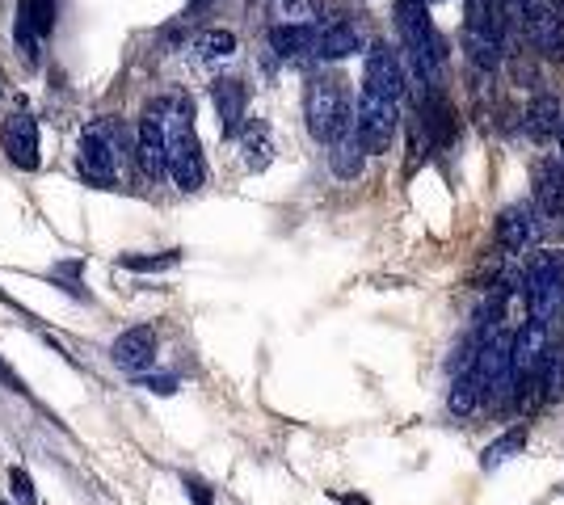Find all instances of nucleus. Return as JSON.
<instances>
[{"label": "nucleus", "instance_id": "0eeeda50", "mask_svg": "<svg viewBox=\"0 0 564 505\" xmlns=\"http://www.w3.org/2000/svg\"><path fill=\"white\" fill-rule=\"evenodd\" d=\"M118 123H110V118H102V123H89L85 135H80V173H85L89 181H102V186H110V181L118 177Z\"/></svg>", "mask_w": 564, "mask_h": 505}, {"label": "nucleus", "instance_id": "9d476101", "mask_svg": "<svg viewBox=\"0 0 564 505\" xmlns=\"http://www.w3.org/2000/svg\"><path fill=\"white\" fill-rule=\"evenodd\" d=\"M522 30H527V38L543 59H564V13H556L548 0H527Z\"/></svg>", "mask_w": 564, "mask_h": 505}, {"label": "nucleus", "instance_id": "f3484780", "mask_svg": "<svg viewBox=\"0 0 564 505\" xmlns=\"http://www.w3.org/2000/svg\"><path fill=\"white\" fill-rule=\"evenodd\" d=\"M354 51H362L358 26H350V22H329V26L316 30L312 55H320V59H346V55H354Z\"/></svg>", "mask_w": 564, "mask_h": 505}, {"label": "nucleus", "instance_id": "5701e85b", "mask_svg": "<svg viewBox=\"0 0 564 505\" xmlns=\"http://www.w3.org/2000/svg\"><path fill=\"white\" fill-rule=\"evenodd\" d=\"M447 409H451V417H472L480 409V379H476V371H463V375L451 379Z\"/></svg>", "mask_w": 564, "mask_h": 505}, {"label": "nucleus", "instance_id": "7c9ffc66", "mask_svg": "<svg viewBox=\"0 0 564 505\" xmlns=\"http://www.w3.org/2000/svg\"><path fill=\"white\" fill-rule=\"evenodd\" d=\"M55 282H64V291H72L76 299H89V291L80 287V261H59V266L51 270Z\"/></svg>", "mask_w": 564, "mask_h": 505}, {"label": "nucleus", "instance_id": "4468645a", "mask_svg": "<svg viewBox=\"0 0 564 505\" xmlns=\"http://www.w3.org/2000/svg\"><path fill=\"white\" fill-rule=\"evenodd\" d=\"M211 101H215V114L219 123H224V131H240V123H245V106H249V93H245V80L236 76H219L211 85Z\"/></svg>", "mask_w": 564, "mask_h": 505}, {"label": "nucleus", "instance_id": "9b49d317", "mask_svg": "<svg viewBox=\"0 0 564 505\" xmlns=\"http://www.w3.org/2000/svg\"><path fill=\"white\" fill-rule=\"evenodd\" d=\"M0 148L5 156L13 160L17 169H38V118L34 114H9L5 123H0Z\"/></svg>", "mask_w": 564, "mask_h": 505}, {"label": "nucleus", "instance_id": "ddd939ff", "mask_svg": "<svg viewBox=\"0 0 564 505\" xmlns=\"http://www.w3.org/2000/svg\"><path fill=\"white\" fill-rule=\"evenodd\" d=\"M110 358H114V367H123V371H148L152 367V358H156V329L152 325H135L127 333H118V341L110 346Z\"/></svg>", "mask_w": 564, "mask_h": 505}, {"label": "nucleus", "instance_id": "f704fd0d", "mask_svg": "<svg viewBox=\"0 0 564 505\" xmlns=\"http://www.w3.org/2000/svg\"><path fill=\"white\" fill-rule=\"evenodd\" d=\"M190 501L194 505H211V493L203 489V484H190Z\"/></svg>", "mask_w": 564, "mask_h": 505}, {"label": "nucleus", "instance_id": "6e6552de", "mask_svg": "<svg viewBox=\"0 0 564 505\" xmlns=\"http://www.w3.org/2000/svg\"><path fill=\"white\" fill-rule=\"evenodd\" d=\"M552 346V333H548V320H527L518 333H514V350H510V371H514V388L522 392L527 383L539 379V367L548 358Z\"/></svg>", "mask_w": 564, "mask_h": 505}, {"label": "nucleus", "instance_id": "a211bd4d", "mask_svg": "<svg viewBox=\"0 0 564 505\" xmlns=\"http://www.w3.org/2000/svg\"><path fill=\"white\" fill-rule=\"evenodd\" d=\"M270 47L282 59H304L316 47V30H312V22H278L270 30Z\"/></svg>", "mask_w": 564, "mask_h": 505}, {"label": "nucleus", "instance_id": "c9c22d12", "mask_svg": "<svg viewBox=\"0 0 564 505\" xmlns=\"http://www.w3.org/2000/svg\"><path fill=\"white\" fill-rule=\"evenodd\" d=\"M548 5H552L556 13H564V0H548Z\"/></svg>", "mask_w": 564, "mask_h": 505}, {"label": "nucleus", "instance_id": "423d86ee", "mask_svg": "<svg viewBox=\"0 0 564 505\" xmlns=\"http://www.w3.org/2000/svg\"><path fill=\"white\" fill-rule=\"evenodd\" d=\"M527 308L531 320H552L564 308V249L539 253L527 270Z\"/></svg>", "mask_w": 564, "mask_h": 505}, {"label": "nucleus", "instance_id": "4be33fe9", "mask_svg": "<svg viewBox=\"0 0 564 505\" xmlns=\"http://www.w3.org/2000/svg\"><path fill=\"white\" fill-rule=\"evenodd\" d=\"M463 51H468L472 68L493 72L501 64V51H506V43H501L497 34H489V30H468V26H463Z\"/></svg>", "mask_w": 564, "mask_h": 505}, {"label": "nucleus", "instance_id": "a878e982", "mask_svg": "<svg viewBox=\"0 0 564 505\" xmlns=\"http://www.w3.org/2000/svg\"><path fill=\"white\" fill-rule=\"evenodd\" d=\"M543 396L548 400H560L564 396V346H548V358H543Z\"/></svg>", "mask_w": 564, "mask_h": 505}, {"label": "nucleus", "instance_id": "bb28decb", "mask_svg": "<svg viewBox=\"0 0 564 505\" xmlns=\"http://www.w3.org/2000/svg\"><path fill=\"white\" fill-rule=\"evenodd\" d=\"M17 17H26V22L38 30V38H47L51 26H55V17H59V9H55V0H22Z\"/></svg>", "mask_w": 564, "mask_h": 505}, {"label": "nucleus", "instance_id": "72a5a7b5", "mask_svg": "<svg viewBox=\"0 0 564 505\" xmlns=\"http://www.w3.org/2000/svg\"><path fill=\"white\" fill-rule=\"evenodd\" d=\"M144 388H152L156 396H173L177 392V379L173 375H144Z\"/></svg>", "mask_w": 564, "mask_h": 505}, {"label": "nucleus", "instance_id": "393cba45", "mask_svg": "<svg viewBox=\"0 0 564 505\" xmlns=\"http://www.w3.org/2000/svg\"><path fill=\"white\" fill-rule=\"evenodd\" d=\"M468 30H489V34H497L501 43H506V26H501V13H497V0H468Z\"/></svg>", "mask_w": 564, "mask_h": 505}, {"label": "nucleus", "instance_id": "c756f323", "mask_svg": "<svg viewBox=\"0 0 564 505\" xmlns=\"http://www.w3.org/2000/svg\"><path fill=\"white\" fill-rule=\"evenodd\" d=\"M274 13L282 17V22H312L316 5L312 0H274Z\"/></svg>", "mask_w": 564, "mask_h": 505}, {"label": "nucleus", "instance_id": "dca6fc26", "mask_svg": "<svg viewBox=\"0 0 564 505\" xmlns=\"http://www.w3.org/2000/svg\"><path fill=\"white\" fill-rule=\"evenodd\" d=\"M560 118H564V110H560L556 93H535L531 106L522 110V131H527L535 144H548V139L560 131Z\"/></svg>", "mask_w": 564, "mask_h": 505}, {"label": "nucleus", "instance_id": "cd10ccee", "mask_svg": "<svg viewBox=\"0 0 564 505\" xmlns=\"http://www.w3.org/2000/svg\"><path fill=\"white\" fill-rule=\"evenodd\" d=\"M522 447H527V430H510L506 438H497L493 447L480 455V468H497V463H506L510 455H518Z\"/></svg>", "mask_w": 564, "mask_h": 505}, {"label": "nucleus", "instance_id": "39448f33", "mask_svg": "<svg viewBox=\"0 0 564 505\" xmlns=\"http://www.w3.org/2000/svg\"><path fill=\"white\" fill-rule=\"evenodd\" d=\"M510 350H514V333L510 329H493L476 350V379H480V400H506L514 392V371H510Z\"/></svg>", "mask_w": 564, "mask_h": 505}, {"label": "nucleus", "instance_id": "4c0bfd02", "mask_svg": "<svg viewBox=\"0 0 564 505\" xmlns=\"http://www.w3.org/2000/svg\"><path fill=\"white\" fill-rule=\"evenodd\" d=\"M556 135H560V152H564V118H560V131Z\"/></svg>", "mask_w": 564, "mask_h": 505}, {"label": "nucleus", "instance_id": "f8f14e48", "mask_svg": "<svg viewBox=\"0 0 564 505\" xmlns=\"http://www.w3.org/2000/svg\"><path fill=\"white\" fill-rule=\"evenodd\" d=\"M405 72H400V59L392 55V47H371L367 51V68H362V89H371L379 97H400L405 93Z\"/></svg>", "mask_w": 564, "mask_h": 505}, {"label": "nucleus", "instance_id": "7ed1b4c3", "mask_svg": "<svg viewBox=\"0 0 564 505\" xmlns=\"http://www.w3.org/2000/svg\"><path fill=\"white\" fill-rule=\"evenodd\" d=\"M308 131L320 139V144H333L337 135L350 131V101L341 93V80L333 76H316L308 85Z\"/></svg>", "mask_w": 564, "mask_h": 505}, {"label": "nucleus", "instance_id": "412c9836", "mask_svg": "<svg viewBox=\"0 0 564 505\" xmlns=\"http://www.w3.org/2000/svg\"><path fill=\"white\" fill-rule=\"evenodd\" d=\"M329 148H333V152H329V169H333V177H341V181L362 177V160H367V152H362V144L354 139V131L337 135Z\"/></svg>", "mask_w": 564, "mask_h": 505}, {"label": "nucleus", "instance_id": "f03ea898", "mask_svg": "<svg viewBox=\"0 0 564 505\" xmlns=\"http://www.w3.org/2000/svg\"><path fill=\"white\" fill-rule=\"evenodd\" d=\"M396 30L405 38L409 64L413 72H421L426 80H438L442 64H447V47H442V34L434 30V17L426 0H396Z\"/></svg>", "mask_w": 564, "mask_h": 505}, {"label": "nucleus", "instance_id": "aec40b11", "mask_svg": "<svg viewBox=\"0 0 564 505\" xmlns=\"http://www.w3.org/2000/svg\"><path fill=\"white\" fill-rule=\"evenodd\" d=\"M240 148H245V165L253 173H261L274 160V135H270V127L261 123V118H249V123L240 127Z\"/></svg>", "mask_w": 564, "mask_h": 505}, {"label": "nucleus", "instance_id": "b1692460", "mask_svg": "<svg viewBox=\"0 0 564 505\" xmlns=\"http://www.w3.org/2000/svg\"><path fill=\"white\" fill-rule=\"evenodd\" d=\"M190 47L198 59H228V55H236V34L232 30H203V34H194Z\"/></svg>", "mask_w": 564, "mask_h": 505}, {"label": "nucleus", "instance_id": "f257e3e1", "mask_svg": "<svg viewBox=\"0 0 564 505\" xmlns=\"http://www.w3.org/2000/svg\"><path fill=\"white\" fill-rule=\"evenodd\" d=\"M169 110V106H165ZM165 173L177 181V190H203L207 181V165H203V144L194 135V123H190V106L177 101L173 114L165 118Z\"/></svg>", "mask_w": 564, "mask_h": 505}, {"label": "nucleus", "instance_id": "6ab92c4d", "mask_svg": "<svg viewBox=\"0 0 564 505\" xmlns=\"http://www.w3.org/2000/svg\"><path fill=\"white\" fill-rule=\"evenodd\" d=\"M535 202L543 215L564 211V169L552 165V160H539L535 165Z\"/></svg>", "mask_w": 564, "mask_h": 505}, {"label": "nucleus", "instance_id": "e433bc0d", "mask_svg": "<svg viewBox=\"0 0 564 505\" xmlns=\"http://www.w3.org/2000/svg\"><path fill=\"white\" fill-rule=\"evenodd\" d=\"M190 5H194V9H207V5H211V0H190Z\"/></svg>", "mask_w": 564, "mask_h": 505}, {"label": "nucleus", "instance_id": "20e7f679", "mask_svg": "<svg viewBox=\"0 0 564 505\" xmlns=\"http://www.w3.org/2000/svg\"><path fill=\"white\" fill-rule=\"evenodd\" d=\"M400 127V110H396V97H379L371 89L358 93V110H354V139L362 144L367 156H379L392 148Z\"/></svg>", "mask_w": 564, "mask_h": 505}, {"label": "nucleus", "instance_id": "473e14b6", "mask_svg": "<svg viewBox=\"0 0 564 505\" xmlns=\"http://www.w3.org/2000/svg\"><path fill=\"white\" fill-rule=\"evenodd\" d=\"M497 13H501V26L518 30L522 26V13H527V0H497Z\"/></svg>", "mask_w": 564, "mask_h": 505}, {"label": "nucleus", "instance_id": "c85d7f7f", "mask_svg": "<svg viewBox=\"0 0 564 505\" xmlns=\"http://www.w3.org/2000/svg\"><path fill=\"white\" fill-rule=\"evenodd\" d=\"M177 261H181V253H156V257H135V253H127V257H118V266H123V270H139V274H156V270L177 266Z\"/></svg>", "mask_w": 564, "mask_h": 505}, {"label": "nucleus", "instance_id": "2f4dec72", "mask_svg": "<svg viewBox=\"0 0 564 505\" xmlns=\"http://www.w3.org/2000/svg\"><path fill=\"white\" fill-rule=\"evenodd\" d=\"M9 484H13V497L22 505H34V480L26 468H9Z\"/></svg>", "mask_w": 564, "mask_h": 505}, {"label": "nucleus", "instance_id": "1a4fd4ad", "mask_svg": "<svg viewBox=\"0 0 564 505\" xmlns=\"http://www.w3.org/2000/svg\"><path fill=\"white\" fill-rule=\"evenodd\" d=\"M165 106L169 101H152L144 123H139V139H135V165L144 169L148 181L165 177Z\"/></svg>", "mask_w": 564, "mask_h": 505}, {"label": "nucleus", "instance_id": "2eb2a0df", "mask_svg": "<svg viewBox=\"0 0 564 505\" xmlns=\"http://www.w3.org/2000/svg\"><path fill=\"white\" fill-rule=\"evenodd\" d=\"M531 240H535V215L527 202H514V207L497 215V245L506 253H522Z\"/></svg>", "mask_w": 564, "mask_h": 505}, {"label": "nucleus", "instance_id": "58836bf2", "mask_svg": "<svg viewBox=\"0 0 564 505\" xmlns=\"http://www.w3.org/2000/svg\"><path fill=\"white\" fill-rule=\"evenodd\" d=\"M426 5H438V0H426Z\"/></svg>", "mask_w": 564, "mask_h": 505}]
</instances>
